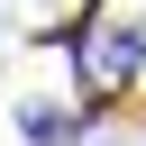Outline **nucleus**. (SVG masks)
<instances>
[{
	"mask_svg": "<svg viewBox=\"0 0 146 146\" xmlns=\"http://www.w3.org/2000/svg\"><path fill=\"white\" fill-rule=\"evenodd\" d=\"M137 55H146V27H137V36H119L110 18H82V27H73V73H82V91H128Z\"/></svg>",
	"mask_w": 146,
	"mask_h": 146,
	"instance_id": "1",
	"label": "nucleus"
},
{
	"mask_svg": "<svg viewBox=\"0 0 146 146\" xmlns=\"http://www.w3.org/2000/svg\"><path fill=\"white\" fill-rule=\"evenodd\" d=\"M18 137H27V146H73V119L46 110V100H18Z\"/></svg>",
	"mask_w": 146,
	"mask_h": 146,
	"instance_id": "2",
	"label": "nucleus"
}]
</instances>
